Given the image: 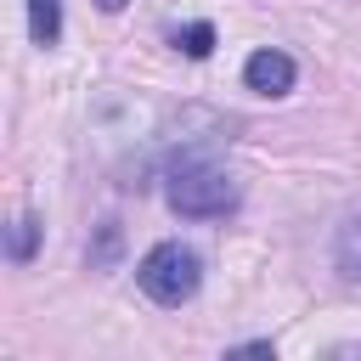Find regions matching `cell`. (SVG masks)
<instances>
[{
  "instance_id": "8992f818",
  "label": "cell",
  "mask_w": 361,
  "mask_h": 361,
  "mask_svg": "<svg viewBox=\"0 0 361 361\" xmlns=\"http://www.w3.org/2000/svg\"><path fill=\"white\" fill-rule=\"evenodd\" d=\"M34 237H39V220H34V214H17V220H11L6 254H11V259H28V254H34Z\"/></svg>"
},
{
  "instance_id": "9c48e42d",
  "label": "cell",
  "mask_w": 361,
  "mask_h": 361,
  "mask_svg": "<svg viewBox=\"0 0 361 361\" xmlns=\"http://www.w3.org/2000/svg\"><path fill=\"white\" fill-rule=\"evenodd\" d=\"M90 6H96V11H124L130 0H90Z\"/></svg>"
},
{
  "instance_id": "5b68a950",
  "label": "cell",
  "mask_w": 361,
  "mask_h": 361,
  "mask_svg": "<svg viewBox=\"0 0 361 361\" xmlns=\"http://www.w3.org/2000/svg\"><path fill=\"white\" fill-rule=\"evenodd\" d=\"M175 45H180L186 56H209V51H214V28H209V23H186V28H175Z\"/></svg>"
},
{
  "instance_id": "ba28073f",
  "label": "cell",
  "mask_w": 361,
  "mask_h": 361,
  "mask_svg": "<svg viewBox=\"0 0 361 361\" xmlns=\"http://www.w3.org/2000/svg\"><path fill=\"white\" fill-rule=\"evenodd\" d=\"M237 350H243V355H276V350H271V338H254V344H237Z\"/></svg>"
},
{
  "instance_id": "52a82bcc",
  "label": "cell",
  "mask_w": 361,
  "mask_h": 361,
  "mask_svg": "<svg viewBox=\"0 0 361 361\" xmlns=\"http://www.w3.org/2000/svg\"><path fill=\"white\" fill-rule=\"evenodd\" d=\"M344 271L361 282V220H350V231H344Z\"/></svg>"
},
{
  "instance_id": "3957f363",
  "label": "cell",
  "mask_w": 361,
  "mask_h": 361,
  "mask_svg": "<svg viewBox=\"0 0 361 361\" xmlns=\"http://www.w3.org/2000/svg\"><path fill=\"white\" fill-rule=\"evenodd\" d=\"M243 85L254 90V96H288L293 90V56L288 51H254L248 62H243Z\"/></svg>"
},
{
  "instance_id": "7a4b0ae2",
  "label": "cell",
  "mask_w": 361,
  "mask_h": 361,
  "mask_svg": "<svg viewBox=\"0 0 361 361\" xmlns=\"http://www.w3.org/2000/svg\"><path fill=\"white\" fill-rule=\"evenodd\" d=\"M135 282L152 305H186L197 288H203V259L186 248V243H158L141 254L135 265Z\"/></svg>"
},
{
  "instance_id": "277c9868",
  "label": "cell",
  "mask_w": 361,
  "mask_h": 361,
  "mask_svg": "<svg viewBox=\"0 0 361 361\" xmlns=\"http://www.w3.org/2000/svg\"><path fill=\"white\" fill-rule=\"evenodd\" d=\"M28 39L34 45L62 39V0H28Z\"/></svg>"
},
{
  "instance_id": "6da1fadb",
  "label": "cell",
  "mask_w": 361,
  "mask_h": 361,
  "mask_svg": "<svg viewBox=\"0 0 361 361\" xmlns=\"http://www.w3.org/2000/svg\"><path fill=\"white\" fill-rule=\"evenodd\" d=\"M164 197H169V209L186 214V220H214V214H231V209H237L243 186H237L226 169H214V164H180V169L169 175Z\"/></svg>"
}]
</instances>
